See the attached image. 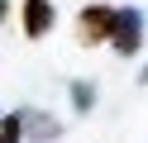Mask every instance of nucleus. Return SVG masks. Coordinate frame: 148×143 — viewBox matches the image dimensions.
Returning a JSON list of instances; mask_svg holds the SVG:
<instances>
[{"mask_svg":"<svg viewBox=\"0 0 148 143\" xmlns=\"http://www.w3.org/2000/svg\"><path fill=\"white\" fill-rule=\"evenodd\" d=\"M110 48H115L119 57H134L138 48H143V14L138 10H115V29H110Z\"/></svg>","mask_w":148,"mask_h":143,"instance_id":"obj_1","label":"nucleus"},{"mask_svg":"<svg viewBox=\"0 0 148 143\" xmlns=\"http://www.w3.org/2000/svg\"><path fill=\"white\" fill-rule=\"evenodd\" d=\"M19 119H24V138L29 143H53L62 133V124L53 119V114H38V110H19Z\"/></svg>","mask_w":148,"mask_h":143,"instance_id":"obj_4","label":"nucleus"},{"mask_svg":"<svg viewBox=\"0 0 148 143\" xmlns=\"http://www.w3.org/2000/svg\"><path fill=\"white\" fill-rule=\"evenodd\" d=\"M5 14H10V0H0V19H5Z\"/></svg>","mask_w":148,"mask_h":143,"instance_id":"obj_7","label":"nucleus"},{"mask_svg":"<svg viewBox=\"0 0 148 143\" xmlns=\"http://www.w3.org/2000/svg\"><path fill=\"white\" fill-rule=\"evenodd\" d=\"M72 105H77V110H91V105H96V86L91 81H72Z\"/></svg>","mask_w":148,"mask_h":143,"instance_id":"obj_6","label":"nucleus"},{"mask_svg":"<svg viewBox=\"0 0 148 143\" xmlns=\"http://www.w3.org/2000/svg\"><path fill=\"white\" fill-rule=\"evenodd\" d=\"M19 19H24V34L29 38H43V34H53V24H58V10H53V0H24Z\"/></svg>","mask_w":148,"mask_h":143,"instance_id":"obj_3","label":"nucleus"},{"mask_svg":"<svg viewBox=\"0 0 148 143\" xmlns=\"http://www.w3.org/2000/svg\"><path fill=\"white\" fill-rule=\"evenodd\" d=\"M77 29H81V43H110L115 10H110V5H86V10L77 14Z\"/></svg>","mask_w":148,"mask_h":143,"instance_id":"obj_2","label":"nucleus"},{"mask_svg":"<svg viewBox=\"0 0 148 143\" xmlns=\"http://www.w3.org/2000/svg\"><path fill=\"white\" fill-rule=\"evenodd\" d=\"M0 143H24V119H19V110L0 119Z\"/></svg>","mask_w":148,"mask_h":143,"instance_id":"obj_5","label":"nucleus"}]
</instances>
